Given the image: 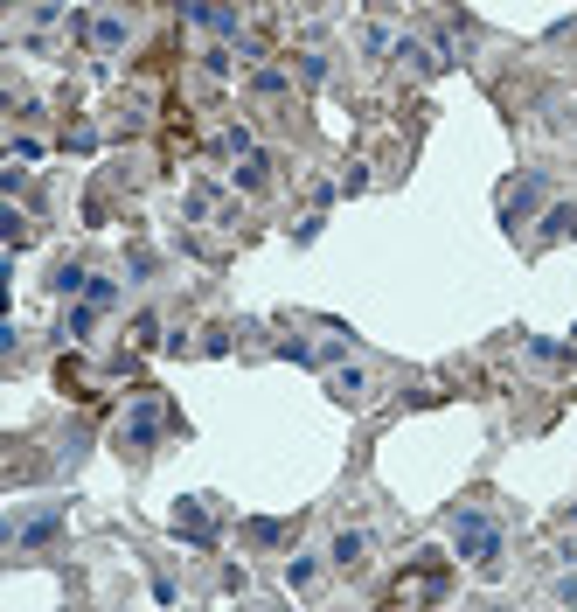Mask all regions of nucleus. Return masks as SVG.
Wrapping results in <instances>:
<instances>
[{"instance_id": "nucleus-4", "label": "nucleus", "mask_w": 577, "mask_h": 612, "mask_svg": "<svg viewBox=\"0 0 577 612\" xmlns=\"http://www.w3.org/2000/svg\"><path fill=\"white\" fill-rule=\"evenodd\" d=\"M543 209H550V174H543V167H522V181H508V188H501V230L515 237L529 216L543 223Z\"/></svg>"}, {"instance_id": "nucleus-28", "label": "nucleus", "mask_w": 577, "mask_h": 612, "mask_svg": "<svg viewBox=\"0 0 577 612\" xmlns=\"http://www.w3.org/2000/svg\"><path fill=\"white\" fill-rule=\"evenodd\" d=\"M571 529H577V508H571Z\"/></svg>"}, {"instance_id": "nucleus-6", "label": "nucleus", "mask_w": 577, "mask_h": 612, "mask_svg": "<svg viewBox=\"0 0 577 612\" xmlns=\"http://www.w3.org/2000/svg\"><path fill=\"white\" fill-rule=\"evenodd\" d=\"M174 536L195 543V550H209V543H216V494H188V501L174 508Z\"/></svg>"}, {"instance_id": "nucleus-3", "label": "nucleus", "mask_w": 577, "mask_h": 612, "mask_svg": "<svg viewBox=\"0 0 577 612\" xmlns=\"http://www.w3.org/2000/svg\"><path fill=\"white\" fill-rule=\"evenodd\" d=\"M160 439H167V411H160V397H133V404H126V418H119V432H112V446L140 466Z\"/></svg>"}, {"instance_id": "nucleus-12", "label": "nucleus", "mask_w": 577, "mask_h": 612, "mask_svg": "<svg viewBox=\"0 0 577 612\" xmlns=\"http://www.w3.org/2000/svg\"><path fill=\"white\" fill-rule=\"evenodd\" d=\"M230 181H237L244 195H258V188H272V153H251V160H237V167H230Z\"/></svg>"}, {"instance_id": "nucleus-5", "label": "nucleus", "mask_w": 577, "mask_h": 612, "mask_svg": "<svg viewBox=\"0 0 577 612\" xmlns=\"http://www.w3.org/2000/svg\"><path fill=\"white\" fill-rule=\"evenodd\" d=\"M327 397H334L341 411H369V404H376V376H369L362 362H334V369H327Z\"/></svg>"}, {"instance_id": "nucleus-25", "label": "nucleus", "mask_w": 577, "mask_h": 612, "mask_svg": "<svg viewBox=\"0 0 577 612\" xmlns=\"http://www.w3.org/2000/svg\"><path fill=\"white\" fill-rule=\"evenodd\" d=\"M550 592H557V606H577V571H564V578H550Z\"/></svg>"}, {"instance_id": "nucleus-11", "label": "nucleus", "mask_w": 577, "mask_h": 612, "mask_svg": "<svg viewBox=\"0 0 577 612\" xmlns=\"http://www.w3.org/2000/svg\"><path fill=\"white\" fill-rule=\"evenodd\" d=\"M320 571H327V550H292V557H286V585H292V592H313Z\"/></svg>"}, {"instance_id": "nucleus-14", "label": "nucleus", "mask_w": 577, "mask_h": 612, "mask_svg": "<svg viewBox=\"0 0 577 612\" xmlns=\"http://www.w3.org/2000/svg\"><path fill=\"white\" fill-rule=\"evenodd\" d=\"M119 300H126V279H112V272H91V293H84V306H98V313H119Z\"/></svg>"}, {"instance_id": "nucleus-19", "label": "nucleus", "mask_w": 577, "mask_h": 612, "mask_svg": "<svg viewBox=\"0 0 577 612\" xmlns=\"http://www.w3.org/2000/svg\"><path fill=\"white\" fill-rule=\"evenodd\" d=\"M327 70H334L327 49H299V56H292V77H299V84H327Z\"/></svg>"}, {"instance_id": "nucleus-18", "label": "nucleus", "mask_w": 577, "mask_h": 612, "mask_svg": "<svg viewBox=\"0 0 577 612\" xmlns=\"http://www.w3.org/2000/svg\"><path fill=\"white\" fill-rule=\"evenodd\" d=\"M202 70H209L216 84H230V77H237V49H230V42H209V49H202Z\"/></svg>"}, {"instance_id": "nucleus-13", "label": "nucleus", "mask_w": 577, "mask_h": 612, "mask_svg": "<svg viewBox=\"0 0 577 612\" xmlns=\"http://www.w3.org/2000/svg\"><path fill=\"white\" fill-rule=\"evenodd\" d=\"M522 355H529V362H543V369H571V348H564V341H550V334H522Z\"/></svg>"}, {"instance_id": "nucleus-20", "label": "nucleus", "mask_w": 577, "mask_h": 612, "mask_svg": "<svg viewBox=\"0 0 577 612\" xmlns=\"http://www.w3.org/2000/svg\"><path fill=\"white\" fill-rule=\"evenodd\" d=\"M153 272H160V258H153L146 244H133V251H126V286H153Z\"/></svg>"}, {"instance_id": "nucleus-24", "label": "nucleus", "mask_w": 577, "mask_h": 612, "mask_svg": "<svg viewBox=\"0 0 577 612\" xmlns=\"http://www.w3.org/2000/svg\"><path fill=\"white\" fill-rule=\"evenodd\" d=\"M153 599H160V606H181V585H174L167 571H153Z\"/></svg>"}, {"instance_id": "nucleus-26", "label": "nucleus", "mask_w": 577, "mask_h": 612, "mask_svg": "<svg viewBox=\"0 0 577 612\" xmlns=\"http://www.w3.org/2000/svg\"><path fill=\"white\" fill-rule=\"evenodd\" d=\"M202 355H230V327H209L202 334Z\"/></svg>"}, {"instance_id": "nucleus-22", "label": "nucleus", "mask_w": 577, "mask_h": 612, "mask_svg": "<svg viewBox=\"0 0 577 612\" xmlns=\"http://www.w3.org/2000/svg\"><path fill=\"white\" fill-rule=\"evenodd\" d=\"M0 237H7V244H14V251H21V244H28V216H21V209H14V202H7V209H0Z\"/></svg>"}, {"instance_id": "nucleus-23", "label": "nucleus", "mask_w": 577, "mask_h": 612, "mask_svg": "<svg viewBox=\"0 0 577 612\" xmlns=\"http://www.w3.org/2000/svg\"><path fill=\"white\" fill-rule=\"evenodd\" d=\"M320 223H327L320 209H313V216H299V223H292V244H299V251H306V244H320Z\"/></svg>"}, {"instance_id": "nucleus-1", "label": "nucleus", "mask_w": 577, "mask_h": 612, "mask_svg": "<svg viewBox=\"0 0 577 612\" xmlns=\"http://www.w3.org/2000/svg\"><path fill=\"white\" fill-rule=\"evenodd\" d=\"M445 536H452V550L473 564V571H501V557H508V522H501V508L494 501H459V508H445Z\"/></svg>"}, {"instance_id": "nucleus-10", "label": "nucleus", "mask_w": 577, "mask_h": 612, "mask_svg": "<svg viewBox=\"0 0 577 612\" xmlns=\"http://www.w3.org/2000/svg\"><path fill=\"white\" fill-rule=\"evenodd\" d=\"M42 286H49V300H70V306H77V300H84V293H91V272H84L77 258H56Z\"/></svg>"}, {"instance_id": "nucleus-27", "label": "nucleus", "mask_w": 577, "mask_h": 612, "mask_svg": "<svg viewBox=\"0 0 577 612\" xmlns=\"http://www.w3.org/2000/svg\"><path fill=\"white\" fill-rule=\"evenodd\" d=\"M487 612H522V606H487Z\"/></svg>"}, {"instance_id": "nucleus-8", "label": "nucleus", "mask_w": 577, "mask_h": 612, "mask_svg": "<svg viewBox=\"0 0 577 612\" xmlns=\"http://www.w3.org/2000/svg\"><path fill=\"white\" fill-rule=\"evenodd\" d=\"M84 35H91L98 56H119V49L133 42V21H126V14H84Z\"/></svg>"}, {"instance_id": "nucleus-21", "label": "nucleus", "mask_w": 577, "mask_h": 612, "mask_svg": "<svg viewBox=\"0 0 577 612\" xmlns=\"http://www.w3.org/2000/svg\"><path fill=\"white\" fill-rule=\"evenodd\" d=\"M244 543L272 550V543H286V522H272V515H251V522H244Z\"/></svg>"}, {"instance_id": "nucleus-9", "label": "nucleus", "mask_w": 577, "mask_h": 612, "mask_svg": "<svg viewBox=\"0 0 577 612\" xmlns=\"http://www.w3.org/2000/svg\"><path fill=\"white\" fill-rule=\"evenodd\" d=\"M550 244H577V202H550V209H543L536 251H550Z\"/></svg>"}, {"instance_id": "nucleus-7", "label": "nucleus", "mask_w": 577, "mask_h": 612, "mask_svg": "<svg viewBox=\"0 0 577 612\" xmlns=\"http://www.w3.org/2000/svg\"><path fill=\"white\" fill-rule=\"evenodd\" d=\"M369 550H376V536H369V529H334V536H327V571L362 578V571H369Z\"/></svg>"}, {"instance_id": "nucleus-15", "label": "nucleus", "mask_w": 577, "mask_h": 612, "mask_svg": "<svg viewBox=\"0 0 577 612\" xmlns=\"http://www.w3.org/2000/svg\"><path fill=\"white\" fill-rule=\"evenodd\" d=\"M251 91H258V98H286L292 70H286V63H258V70H251Z\"/></svg>"}, {"instance_id": "nucleus-17", "label": "nucleus", "mask_w": 577, "mask_h": 612, "mask_svg": "<svg viewBox=\"0 0 577 612\" xmlns=\"http://www.w3.org/2000/svg\"><path fill=\"white\" fill-rule=\"evenodd\" d=\"M216 153H223V160H251V153H258L251 126H223V133H216Z\"/></svg>"}, {"instance_id": "nucleus-16", "label": "nucleus", "mask_w": 577, "mask_h": 612, "mask_svg": "<svg viewBox=\"0 0 577 612\" xmlns=\"http://www.w3.org/2000/svg\"><path fill=\"white\" fill-rule=\"evenodd\" d=\"M98 320H105V313H98V306H63V341H91V327H98Z\"/></svg>"}, {"instance_id": "nucleus-2", "label": "nucleus", "mask_w": 577, "mask_h": 612, "mask_svg": "<svg viewBox=\"0 0 577 612\" xmlns=\"http://www.w3.org/2000/svg\"><path fill=\"white\" fill-rule=\"evenodd\" d=\"M56 536H63V501H42L35 515H28V508H7V522H0L7 557H35V550H49Z\"/></svg>"}]
</instances>
